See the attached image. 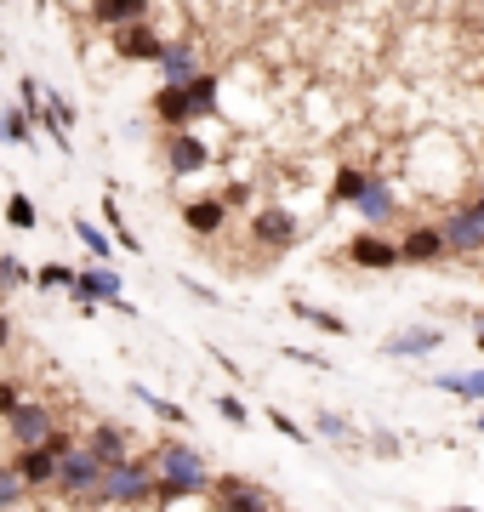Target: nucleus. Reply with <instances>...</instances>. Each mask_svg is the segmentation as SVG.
<instances>
[{
    "label": "nucleus",
    "instance_id": "obj_1",
    "mask_svg": "<svg viewBox=\"0 0 484 512\" xmlns=\"http://www.w3.org/2000/svg\"><path fill=\"white\" fill-rule=\"evenodd\" d=\"M154 461V490H149V507H177V501H200L211 490V473H205V456L183 439H160L149 450Z\"/></svg>",
    "mask_w": 484,
    "mask_h": 512
},
{
    "label": "nucleus",
    "instance_id": "obj_2",
    "mask_svg": "<svg viewBox=\"0 0 484 512\" xmlns=\"http://www.w3.org/2000/svg\"><path fill=\"white\" fill-rule=\"evenodd\" d=\"M149 490H154V461L149 456H120L97 473L86 507H149Z\"/></svg>",
    "mask_w": 484,
    "mask_h": 512
},
{
    "label": "nucleus",
    "instance_id": "obj_3",
    "mask_svg": "<svg viewBox=\"0 0 484 512\" xmlns=\"http://www.w3.org/2000/svg\"><path fill=\"white\" fill-rule=\"evenodd\" d=\"M97 473H103V461L86 450V444H69L63 456H57V473H52V495L57 501H75V507H86V495H92Z\"/></svg>",
    "mask_w": 484,
    "mask_h": 512
},
{
    "label": "nucleus",
    "instance_id": "obj_4",
    "mask_svg": "<svg viewBox=\"0 0 484 512\" xmlns=\"http://www.w3.org/2000/svg\"><path fill=\"white\" fill-rule=\"evenodd\" d=\"M120 291H126V279L114 274V268H103V262H97V268H75V285H69V296H75L80 308H120V313H131V302Z\"/></svg>",
    "mask_w": 484,
    "mask_h": 512
},
{
    "label": "nucleus",
    "instance_id": "obj_5",
    "mask_svg": "<svg viewBox=\"0 0 484 512\" xmlns=\"http://www.w3.org/2000/svg\"><path fill=\"white\" fill-rule=\"evenodd\" d=\"M0 427H6V439H12V444H40V439H46V433L57 427V410L23 393V399L12 404L6 416H0Z\"/></svg>",
    "mask_w": 484,
    "mask_h": 512
},
{
    "label": "nucleus",
    "instance_id": "obj_6",
    "mask_svg": "<svg viewBox=\"0 0 484 512\" xmlns=\"http://www.w3.org/2000/svg\"><path fill=\"white\" fill-rule=\"evenodd\" d=\"M160 29H154L149 18H131V23H114L109 29V46L120 63H154V52H160Z\"/></svg>",
    "mask_w": 484,
    "mask_h": 512
},
{
    "label": "nucleus",
    "instance_id": "obj_7",
    "mask_svg": "<svg viewBox=\"0 0 484 512\" xmlns=\"http://www.w3.org/2000/svg\"><path fill=\"white\" fill-rule=\"evenodd\" d=\"M211 501L228 512H268V507H280V495L274 490H262V484H245V478H211Z\"/></svg>",
    "mask_w": 484,
    "mask_h": 512
},
{
    "label": "nucleus",
    "instance_id": "obj_8",
    "mask_svg": "<svg viewBox=\"0 0 484 512\" xmlns=\"http://www.w3.org/2000/svg\"><path fill=\"white\" fill-rule=\"evenodd\" d=\"M205 165H211V148H205V137H194L188 126L166 131V171H171V177H200Z\"/></svg>",
    "mask_w": 484,
    "mask_h": 512
},
{
    "label": "nucleus",
    "instance_id": "obj_9",
    "mask_svg": "<svg viewBox=\"0 0 484 512\" xmlns=\"http://www.w3.org/2000/svg\"><path fill=\"white\" fill-rule=\"evenodd\" d=\"M12 467H18V478L35 495H46V490H52V473H57V450L46 439H40V444H12Z\"/></svg>",
    "mask_w": 484,
    "mask_h": 512
},
{
    "label": "nucleus",
    "instance_id": "obj_10",
    "mask_svg": "<svg viewBox=\"0 0 484 512\" xmlns=\"http://www.w3.org/2000/svg\"><path fill=\"white\" fill-rule=\"evenodd\" d=\"M251 239H257V245H268L274 256L291 251V245H297V217H291L285 205H262L257 217H251Z\"/></svg>",
    "mask_w": 484,
    "mask_h": 512
},
{
    "label": "nucleus",
    "instance_id": "obj_11",
    "mask_svg": "<svg viewBox=\"0 0 484 512\" xmlns=\"http://www.w3.org/2000/svg\"><path fill=\"white\" fill-rule=\"evenodd\" d=\"M348 262L365 268V274H393V268H399V245L382 239V234H354L348 239Z\"/></svg>",
    "mask_w": 484,
    "mask_h": 512
},
{
    "label": "nucleus",
    "instance_id": "obj_12",
    "mask_svg": "<svg viewBox=\"0 0 484 512\" xmlns=\"http://www.w3.org/2000/svg\"><path fill=\"white\" fill-rule=\"evenodd\" d=\"M149 109H154V120H160L166 131L194 126V120H200V114H194V103H188V86H183V80H160V92H154Z\"/></svg>",
    "mask_w": 484,
    "mask_h": 512
},
{
    "label": "nucleus",
    "instance_id": "obj_13",
    "mask_svg": "<svg viewBox=\"0 0 484 512\" xmlns=\"http://www.w3.org/2000/svg\"><path fill=\"white\" fill-rule=\"evenodd\" d=\"M223 222H228V205L223 194H200V200H183V228L194 239H211V234H223Z\"/></svg>",
    "mask_w": 484,
    "mask_h": 512
},
{
    "label": "nucleus",
    "instance_id": "obj_14",
    "mask_svg": "<svg viewBox=\"0 0 484 512\" xmlns=\"http://www.w3.org/2000/svg\"><path fill=\"white\" fill-rule=\"evenodd\" d=\"M439 234H445V251H462V256L467 251H484V222H479V211H473V205H456Z\"/></svg>",
    "mask_w": 484,
    "mask_h": 512
},
{
    "label": "nucleus",
    "instance_id": "obj_15",
    "mask_svg": "<svg viewBox=\"0 0 484 512\" xmlns=\"http://www.w3.org/2000/svg\"><path fill=\"white\" fill-rule=\"evenodd\" d=\"M154 69H160V80H188V74L200 69V46L194 40H160Z\"/></svg>",
    "mask_w": 484,
    "mask_h": 512
},
{
    "label": "nucleus",
    "instance_id": "obj_16",
    "mask_svg": "<svg viewBox=\"0 0 484 512\" xmlns=\"http://www.w3.org/2000/svg\"><path fill=\"white\" fill-rule=\"evenodd\" d=\"M80 444H86V450H92L103 467H109V461H120V456H131V433L120 427V421H97V427H92Z\"/></svg>",
    "mask_w": 484,
    "mask_h": 512
},
{
    "label": "nucleus",
    "instance_id": "obj_17",
    "mask_svg": "<svg viewBox=\"0 0 484 512\" xmlns=\"http://www.w3.org/2000/svg\"><path fill=\"white\" fill-rule=\"evenodd\" d=\"M348 205H354L365 222H388V217H393V188L376 183V177H365V183H359V194H354Z\"/></svg>",
    "mask_w": 484,
    "mask_h": 512
},
{
    "label": "nucleus",
    "instance_id": "obj_18",
    "mask_svg": "<svg viewBox=\"0 0 484 512\" xmlns=\"http://www.w3.org/2000/svg\"><path fill=\"white\" fill-rule=\"evenodd\" d=\"M439 256H450L439 228H410V234L399 239V262H439Z\"/></svg>",
    "mask_w": 484,
    "mask_h": 512
},
{
    "label": "nucleus",
    "instance_id": "obj_19",
    "mask_svg": "<svg viewBox=\"0 0 484 512\" xmlns=\"http://www.w3.org/2000/svg\"><path fill=\"white\" fill-rule=\"evenodd\" d=\"M439 342H445V336L422 325V330H399V336H388V342H382V353H388V359H410V353H433Z\"/></svg>",
    "mask_w": 484,
    "mask_h": 512
},
{
    "label": "nucleus",
    "instance_id": "obj_20",
    "mask_svg": "<svg viewBox=\"0 0 484 512\" xmlns=\"http://www.w3.org/2000/svg\"><path fill=\"white\" fill-rule=\"evenodd\" d=\"M131 18H149V0H92V23H103V29Z\"/></svg>",
    "mask_w": 484,
    "mask_h": 512
},
{
    "label": "nucleus",
    "instance_id": "obj_21",
    "mask_svg": "<svg viewBox=\"0 0 484 512\" xmlns=\"http://www.w3.org/2000/svg\"><path fill=\"white\" fill-rule=\"evenodd\" d=\"M103 228H109V239L114 245H120V251H143V245H137V234H131V222H126V211H120V200H114V188L109 194H103Z\"/></svg>",
    "mask_w": 484,
    "mask_h": 512
},
{
    "label": "nucleus",
    "instance_id": "obj_22",
    "mask_svg": "<svg viewBox=\"0 0 484 512\" xmlns=\"http://www.w3.org/2000/svg\"><path fill=\"white\" fill-rule=\"evenodd\" d=\"M183 86H188V103H194V114H200V120H205V114H217V92H223V80H217V74L194 69Z\"/></svg>",
    "mask_w": 484,
    "mask_h": 512
},
{
    "label": "nucleus",
    "instance_id": "obj_23",
    "mask_svg": "<svg viewBox=\"0 0 484 512\" xmlns=\"http://www.w3.org/2000/svg\"><path fill=\"white\" fill-rule=\"evenodd\" d=\"M0 143L6 148H29L35 143V120L23 114V103L18 109H0Z\"/></svg>",
    "mask_w": 484,
    "mask_h": 512
},
{
    "label": "nucleus",
    "instance_id": "obj_24",
    "mask_svg": "<svg viewBox=\"0 0 484 512\" xmlns=\"http://www.w3.org/2000/svg\"><path fill=\"white\" fill-rule=\"evenodd\" d=\"M131 399H137V404H149V410H154V416H160V421H166V427H188V410H183V404L160 399V393H154V387L131 382Z\"/></svg>",
    "mask_w": 484,
    "mask_h": 512
},
{
    "label": "nucleus",
    "instance_id": "obj_25",
    "mask_svg": "<svg viewBox=\"0 0 484 512\" xmlns=\"http://www.w3.org/2000/svg\"><path fill=\"white\" fill-rule=\"evenodd\" d=\"M433 387L456 399H484V370H450V376H433Z\"/></svg>",
    "mask_w": 484,
    "mask_h": 512
},
{
    "label": "nucleus",
    "instance_id": "obj_26",
    "mask_svg": "<svg viewBox=\"0 0 484 512\" xmlns=\"http://www.w3.org/2000/svg\"><path fill=\"white\" fill-rule=\"evenodd\" d=\"M29 501H35V490L18 478V467H12V461H0V512L29 507Z\"/></svg>",
    "mask_w": 484,
    "mask_h": 512
},
{
    "label": "nucleus",
    "instance_id": "obj_27",
    "mask_svg": "<svg viewBox=\"0 0 484 512\" xmlns=\"http://www.w3.org/2000/svg\"><path fill=\"white\" fill-rule=\"evenodd\" d=\"M69 285H75L69 262H40L35 274H29V291H69Z\"/></svg>",
    "mask_w": 484,
    "mask_h": 512
},
{
    "label": "nucleus",
    "instance_id": "obj_28",
    "mask_svg": "<svg viewBox=\"0 0 484 512\" xmlns=\"http://www.w3.org/2000/svg\"><path fill=\"white\" fill-rule=\"evenodd\" d=\"M69 228H75V239H80V245H86V251L97 256V262H109V256H114V239H109V228H97V222H86V217H75Z\"/></svg>",
    "mask_w": 484,
    "mask_h": 512
},
{
    "label": "nucleus",
    "instance_id": "obj_29",
    "mask_svg": "<svg viewBox=\"0 0 484 512\" xmlns=\"http://www.w3.org/2000/svg\"><path fill=\"white\" fill-rule=\"evenodd\" d=\"M29 274H35V268H29L23 256L0 251V291H6V296H12V291H29Z\"/></svg>",
    "mask_w": 484,
    "mask_h": 512
},
{
    "label": "nucleus",
    "instance_id": "obj_30",
    "mask_svg": "<svg viewBox=\"0 0 484 512\" xmlns=\"http://www.w3.org/2000/svg\"><path fill=\"white\" fill-rule=\"evenodd\" d=\"M291 313H297V319H308V325H319L325 330V336H348V325H342V319H336V313H325V308H314V302H291Z\"/></svg>",
    "mask_w": 484,
    "mask_h": 512
},
{
    "label": "nucleus",
    "instance_id": "obj_31",
    "mask_svg": "<svg viewBox=\"0 0 484 512\" xmlns=\"http://www.w3.org/2000/svg\"><path fill=\"white\" fill-rule=\"evenodd\" d=\"M6 222H12L18 234H29V228H35V222H40L35 200H29V194H12V200H6Z\"/></svg>",
    "mask_w": 484,
    "mask_h": 512
},
{
    "label": "nucleus",
    "instance_id": "obj_32",
    "mask_svg": "<svg viewBox=\"0 0 484 512\" xmlns=\"http://www.w3.org/2000/svg\"><path fill=\"white\" fill-rule=\"evenodd\" d=\"M359 183H365V171L342 165V171H336V183H331V205H348V200L359 194Z\"/></svg>",
    "mask_w": 484,
    "mask_h": 512
},
{
    "label": "nucleus",
    "instance_id": "obj_33",
    "mask_svg": "<svg viewBox=\"0 0 484 512\" xmlns=\"http://www.w3.org/2000/svg\"><path fill=\"white\" fill-rule=\"evenodd\" d=\"M314 427H319V439H331V444H348V439H354V427H348V421L336 416V410H319Z\"/></svg>",
    "mask_w": 484,
    "mask_h": 512
},
{
    "label": "nucleus",
    "instance_id": "obj_34",
    "mask_svg": "<svg viewBox=\"0 0 484 512\" xmlns=\"http://www.w3.org/2000/svg\"><path fill=\"white\" fill-rule=\"evenodd\" d=\"M217 416H223L228 427H245V421H251V410H245V404L234 399V393H223V399H217Z\"/></svg>",
    "mask_w": 484,
    "mask_h": 512
},
{
    "label": "nucleus",
    "instance_id": "obj_35",
    "mask_svg": "<svg viewBox=\"0 0 484 512\" xmlns=\"http://www.w3.org/2000/svg\"><path fill=\"white\" fill-rule=\"evenodd\" d=\"M268 421H274V433H285L291 444H308V427H297V421L285 416V410H268Z\"/></svg>",
    "mask_w": 484,
    "mask_h": 512
},
{
    "label": "nucleus",
    "instance_id": "obj_36",
    "mask_svg": "<svg viewBox=\"0 0 484 512\" xmlns=\"http://www.w3.org/2000/svg\"><path fill=\"white\" fill-rule=\"evenodd\" d=\"M23 399V376H0V416Z\"/></svg>",
    "mask_w": 484,
    "mask_h": 512
},
{
    "label": "nucleus",
    "instance_id": "obj_37",
    "mask_svg": "<svg viewBox=\"0 0 484 512\" xmlns=\"http://www.w3.org/2000/svg\"><path fill=\"white\" fill-rule=\"evenodd\" d=\"M245 200H251V188H245V183H228V188H223V205H228V211H234V205H245Z\"/></svg>",
    "mask_w": 484,
    "mask_h": 512
},
{
    "label": "nucleus",
    "instance_id": "obj_38",
    "mask_svg": "<svg viewBox=\"0 0 484 512\" xmlns=\"http://www.w3.org/2000/svg\"><path fill=\"white\" fill-rule=\"evenodd\" d=\"M12 348V319H6V313H0V353Z\"/></svg>",
    "mask_w": 484,
    "mask_h": 512
},
{
    "label": "nucleus",
    "instance_id": "obj_39",
    "mask_svg": "<svg viewBox=\"0 0 484 512\" xmlns=\"http://www.w3.org/2000/svg\"><path fill=\"white\" fill-rule=\"evenodd\" d=\"M29 6H35V12H52V0H29Z\"/></svg>",
    "mask_w": 484,
    "mask_h": 512
},
{
    "label": "nucleus",
    "instance_id": "obj_40",
    "mask_svg": "<svg viewBox=\"0 0 484 512\" xmlns=\"http://www.w3.org/2000/svg\"><path fill=\"white\" fill-rule=\"evenodd\" d=\"M467 205H473V211H479V222H484V194H479V200H467Z\"/></svg>",
    "mask_w": 484,
    "mask_h": 512
},
{
    "label": "nucleus",
    "instance_id": "obj_41",
    "mask_svg": "<svg viewBox=\"0 0 484 512\" xmlns=\"http://www.w3.org/2000/svg\"><path fill=\"white\" fill-rule=\"evenodd\" d=\"M479 348H484V313H479Z\"/></svg>",
    "mask_w": 484,
    "mask_h": 512
},
{
    "label": "nucleus",
    "instance_id": "obj_42",
    "mask_svg": "<svg viewBox=\"0 0 484 512\" xmlns=\"http://www.w3.org/2000/svg\"><path fill=\"white\" fill-rule=\"evenodd\" d=\"M479 433H484V416H479Z\"/></svg>",
    "mask_w": 484,
    "mask_h": 512
},
{
    "label": "nucleus",
    "instance_id": "obj_43",
    "mask_svg": "<svg viewBox=\"0 0 484 512\" xmlns=\"http://www.w3.org/2000/svg\"><path fill=\"white\" fill-rule=\"evenodd\" d=\"M6 6H12V0H6Z\"/></svg>",
    "mask_w": 484,
    "mask_h": 512
}]
</instances>
